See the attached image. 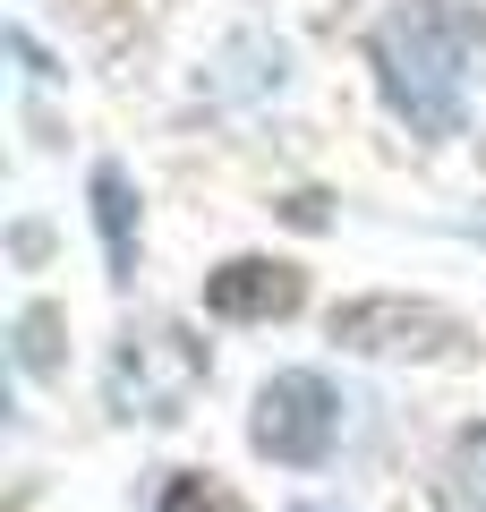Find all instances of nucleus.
Masks as SVG:
<instances>
[{"label": "nucleus", "instance_id": "3", "mask_svg": "<svg viewBox=\"0 0 486 512\" xmlns=\"http://www.w3.org/2000/svg\"><path fill=\"white\" fill-rule=\"evenodd\" d=\"M197 384H205V350L188 342L180 325L128 333V350L111 359V402H120L128 419H180Z\"/></svg>", "mask_w": 486, "mask_h": 512}, {"label": "nucleus", "instance_id": "9", "mask_svg": "<svg viewBox=\"0 0 486 512\" xmlns=\"http://www.w3.org/2000/svg\"><path fill=\"white\" fill-rule=\"evenodd\" d=\"M307 512H333V504H307Z\"/></svg>", "mask_w": 486, "mask_h": 512}, {"label": "nucleus", "instance_id": "5", "mask_svg": "<svg viewBox=\"0 0 486 512\" xmlns=\"http://www.w3.org/2000/svg\"><path fill=\"white\" fill-rule=\"evenodd\" d=\"M307 299L299 265H282V256H231L214 282H205V308L231 316V325H265V316H290Z\"/></svg>", "mask_w": 486, "mask_h": 512}, {"label": "nucleus", "instance_id": "1", "mask_svg": "<svg viewBox=\"0 0 486 512\" xmlns=\"http://www.w3.org/2000/svg\"><path fill=\"white\" fill-rule=\"evenodd\" d=\"M486 18L469 0H401L384 9L367 60H376V86L393 103V120H410V137H452L469 103V69H478Z\"/></svg>", "mask_w": 486, "mask_h": 512}, {"label": "nucleus", "instance_id": "8", "mask_svg": "<svg viewBox=\"0 0 486 512\" xmlns=\"http://www.w3.org/2000/svg\"><path fill=\"white\" fill-rule=\"evenodd\" d=\"M162 512H248V504H239V495L222 487V478H205V470H180L171 487H162Z\"/></svg>", "mask_w": 486, "mask_h": 512}, {"label": "nucleus", "instance_id": "7", "mask_svg": "<svg viewBox=\"0 0 486 512\" xmlns=\"http://www.w3.org/2000/svg\"><path fill=\"white\" fill-rule=\"evenodd\" d=\"M94 214H103V248H111V274L128 282V265H137V222H128V180L120 171H94Z\"/></svg>", "mask_w": 486, "mask_h": 512}, {"label": "nucleus", "instance_id": "2", "mask_svg": "<svg viewBox=\"0 0 486 512\" xmlns=\"http://www.w3.org/2000/svg\"><path fill=\"white\" fill-rule=\"evenodd\" d=\"M256 453L282 461V470H316L333 444H342V393L316 376V367H290L256 393Z\"/></svg>", "mask_w": 486, "mask_h": 512}, {"label": "nucleus", "instance_id": "4", "mask_svg": "<svg viewBox=\"0 0 486 512\" xmlns=\"http://www.w3.org/2000/svg\"><path fill=\"white\" fill-rule=\"evenodd\" d=\"M333 342H350V350H452L461 325L444 308H410V299H359V308L333 316Z\"/></svg>", "mask_w": 486, "mask_h": 512}, {"label": "nucleus", "instance_id": "6", "mask_svg": "<svg viewBox=\"0 0 486 512\" xmlns=\"http://www.w3.org/2000/svg\"><path fill=\"white\" fill-rule=\"evenodd\" d=\"M435 504H444V512H486V427H469V436L444 453V470H435Z\"/></svg>", "mask_w": 486, "mask_h": 512}]
</instances>
